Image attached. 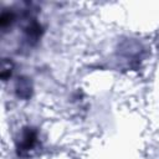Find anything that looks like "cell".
<instances>
[{"label":"cell","mask_w":159,"mask_h":159,"mask_svg":"<svg viewBox=\"0 0 159 159\" xmlns=\"http://www.w3.org/2000/svg\"><path fill=\"white\" fill-rule=\"evenodd\" d=\"M36 142H37V133L32 128L25 129L21 133L20 139L17 142V150H19V153L20 154L29 153L35 147Z\"/></svg>","instance_id":"cell-1"},{"label":"cell","mask_w":159,"mask_h":159,"mask_svg":"<svg viewBox=\"0 0 159 159\" xmlns=\"http://www.w3.org/2000/svg\"><path fill=\"white\" fill-rule=\"evenodd\" d=\"M16 92H17V96L21 97V98H26L30 96V92H31V86H30V82L26 81L25 78L20 80L16 84Z\"/></svg>","instance_id":"cell-2"}]
</instances>
